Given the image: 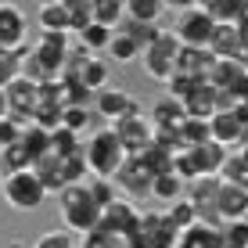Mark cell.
I'll use <instances>...</instances> for the list:
<instances>
[{
	"mask_svg": "<svg viewBox=\"0 0 248 248\" xmlns=\"http://www.w3.org/2000/svg\"><path fill=\"white\" fill-rule=\"evenodd\" d=\"M83 162H87V173L97 176V180H112L119 173V166L126 162V151L119 144V137L112 133V126L90 130L83 137Z\"/></svg>",
	"mask_w": 248,
	"mask_h": 248,
	"instance_id": "obj_1",
	"label": "cell"
},
{
	"mask_svg": "<svg viewBox=\"0 0 248 248\" xmlns=\"http://www.w3.org/2000/svg\"><path fill=\"white\" fill-rule=\"evenodd\" d=\"M58 216H62V223H65L68 234H79V237L101 223V209L93 205L87 184L65 187V191L58 194Z\"/></svg>",
	"mask_w": 248,
	"mask_h": 248,
	"instance_id": "obj_2",
	"label": "cell"
},
{
	"mask_svg": "<svg viewBox=\"0 0 248 248\" xmlns=\"http://www.w3.org/2000/svg\"><path fill=\"white\" fill-rule=\"evenodd\" d=\"M180 47H184V44L176 40V32L162 25V32L155 36V44L140 50V65H144V76L166 87V83L176 76V58H180Z\"/></svg>",
	"mask_w": 248,
	"mask_h": 248,
	"instance_id": "obj_3",
	"label": "cell"
},
{
	"mask_svg": "<svg viewBox=\"0 0 248 248\" xmlns=\"http://www.w3.org/2000/svg\"><path fill=\"white\" fill-rule=\"evenodd\" d=\"M0 198H4V205H11L15 212H36L40 205L47 202V191H44V184L32 176V169H25V173L4 176Z\"/></svg>",
	"mask_w": 248,
	"mask_h": 248,
	"instance_id": "obj_4",
	"label": "cell"
},
{
	"mask_svg": "<svg viewBox=\"0 0 248 248\" xmlns=\"http://www.w3.org/2000/svg\"><path fill=\"white\" fill-rule=\"evenodd\" d=\"M176 7H180V15H176V25H173L176 40H180L184 47H198V50H205V47H209L212 29H216V22H212L209 15L202 11V4L180 0Z\"/></svg>",
	"mask_w": 248,
	"mask_h": 248,
	"instance_id": "obj_5",
	"label": "cell"
},
{
	"mask_svg": "<svg viewBox=\"0 0 248 248\" xmlns=\"http://www.w3.org/2000/svg\"><path fill=\"white\" fill-rule=\"evenodd\" d=\"M130 241H133L137 248H176V230L169 227L166 212L148 209V212H140L137 230H133Z\"/></svg>",
	"mask_w": 248,
	"mask_h": 248,
	"instance_id": "obj_6",
	"label": "cell"
},
{
	"mask_svg": "<svg viewBox=\"0 0 248 248\" xmlns=\"http://www.w3.org/2000/svg\"><path fill=\"white\" fill-rule=\"evenodd\" d=\"M184 198L194 205V212H198V223L205 227H223L219 223V212H216V198H219V176H198V180H191L184 187Z\"/></svg>",
	"mask_w": 248,
	"mask_h": 248,
	"instance_id": "obj_7",
	"label": "cell"
},
{
	"mask_svg": "<svg viewBox=\"0 0 248 248\" xmlns=\"http://www.w3.org/2000/svg\"><path fill=\"white\" fill-rule=\"evenodd\" d=\"M93 112L115 126V123H123V119H130V115H140L144 105L133 97V93H126L119 87H105L101 93H93Z\"/></svg>",
	"mask_w": 248,
	"mask_h": 248,
	"instance_id": "obj_8",
	"label": "cell"
},
{
	"mask_svg": "<svg viewBox=\"0 0 248 248\" xmlns=\"http://www.w3.org/2000/svg\"><path fill=\"white\" fill-rule=\"evenodd\" d=\"M112 133L119 137V144H123L126 158H140L144 151H148V144L155 140V130H151V123H148V112L130 115V119H123V123H115Z\"/></svg>",
	"mask_w": 248,
	"mask_h": 248,
	"instance_id": "obj_9",
	"label": "cell"
},
{
	"mask_svg": "<svg viewBox=\"0 0 248 248\" xmlns=\"http://www.w3.org/2000/svg\"><path fill=\"white\" fill-rule=\"evenodd\" d=\"M245 130H248V108H234V112H216L209 119V137L219 144V148H234L237 151V144L245 140Z\"/></svg>",
	"mask_w": 248,
	"mask_h": 248,
	"instance_id": "obj_10",
	"label": "cell"
},
{
	"mask_svg": "<svg viewBox=\"0 0 248 248\" xmlns=\"http://www.w3.org/2000/svg\"><path fill=\"white\" fill-rule=\"evenodd\" d=\"M29 44V18L18 4H0V50L15 54Z\"/></svg>",
	"mask_w": 248,
	"mask_h": 248,
	"instance_id": "obj_11",
	"label": "cell"
},
{
	"mask_svg": "<svg viewBox=\"0 0 248 248\" xmlns=\"http://www.w3.org/2000/svg\"><path fill=\"white\" fill-rule=\"evenodd\" d=\"M112 184H115L119 198L133 202V198H144V194L151 191V173H148L137 158H126L123 166H119V173L112 176Z\"/></svg>",
	"mask_w": 248,
	"mask_h": 248,
	"instance_id": "obj_12",
	"label": "cell"
},
{
	"mask_svg": "<svg viewBox=\"0 0 248 248\" xmlns=\"http://www.w3.org/2000/svg\"><path fill=\"white\" fill-rule=\"evenodd\" d=\"M68 47H72L68 32H40L36 44H32V54L44 62L47 72L62 76V65H65V58H68Z\"/></svg>",
	"mask_w": 248,
	"mask_h": 248,
	"instance_id": "obj_13",
	"label": "cell"
},
{
	"mask_svg": "<svg viewBox=\"0 0 248 248\" xmlns=\"http://www.w3.org/2000/svg\"><path fill=\"white\" fill-rule=\"evenodd\" d=\"M137 219H140V209H137L133 202L119 198V202H112L105 212H101V223H97V227L112 230V234H123V237H133Z\"/></svg>",
	"mask_w": 248,
	"mask_h": 248,
	"instance_id": "obj_14",
	"label": "cell"
},
{
	"mask_svg": "<svg viewBox=\"0 0 248 248\" xmlns=\"http://www.w3.org/2000/svg\"><path fill=\"white\" fill-rule=\"evenodd\" d=\"M184 119H187L184 108L176 105L173 97H158V101H151V108H148V123H151L155 133H176Z\"/></svg>",
	"mask_w": 248,
	"mask_h": 248,
	"instance_id": "obj_15",
	"label": "cell"
},
{
	"mask_svg": "<svg viewBox=\"0 0 248 248\" xmlns=\"http://www.w3.org/2000/svg\"><path fill=\"white\" fill-rule=\"evenodd\" d=\"M205 50H209L216 62H245V54H241V40H237V29H234V25H216Z\"/></svg>",
	"mask_w": 248,
	"mask_h": 248,
	"instance_id": "obj_16",
	"label": "cell"
},
{
	"mask_svg": "<svg viewBox=\"0 0 248 248\" xmlns=\"http://www.w3.org/2000/svg\"><path fill=\"white\" fill-rule=\"evenodd\" d=\"M216 212L219 223H234V219H248V191L230 187L219 180V198H216Z\"/></svg>",
	"mask_w": 248,
	"mask_h": 248,
	"instance_id": "obj_17",
	"label": "cell"
},
{
	"mask_svg": "<svg viewBox=\"0 0 248 248\" xmlns=\"http://www.w3.org/2000/svg\"><path fill=\"white\" fill-rule=\"evenodd\" d=\"M184 151H191V162H194V169H198V176H219V169H223V162L230 155L216 140H205L198 148H184Z\"/></svg>",
	"mask_w": 248,
	"mask_h": 248,
	"instance_id": "obj_18",
	"label": "cell"
},
{
	"mask_svg": "<svg viewBox=\"0 0 248 248\" xmlns=\"http://www.w3.org/2000/svg\"><path fill=\"white\" fill-rule=\"evenodd\" d=\"M212 62L216 58L209 50H198V47H180V58H176V76H191V79H209L212 72Z\"/></svg>",
	"mask_w": 248,
	"mask_h": 248,
	"instance_id": "obj_19",
	"label": "cell"
},
{
	"mask_svg": "<svg viewBox=\"0 0 248 248\" xmlns=\"http://www.w3.org/2000/svg\"><path fill=\"white\" fill-rule=\"evenodd\" d=\"M216 97H219V93L212 90L209 83H202L187 101H180V108H184L187 119H202V123H209V119L216 115Z\"/></svg>",
	"mask_w": 248,
	"mask_h": 248,
	"instance_id": "obj_20",
	"label": "cell"
},
{
	"mask_svg": "<svg viewBox=\"0 0 248 248\" xmlns=\"http://www.w3.org/2000/svg\"><path fill=\"white\" fill-rule=\"evenodd\" d=\"M36 25L40 32H68V11L65 0H47L36 7Z\"/></svg>",
	"mask_w": 248,
	"mask_h": 248,
	"instance_id": "obj_21",
	"label": "cell"
},
{
	"mask_svg": "<svg viewBox=\"0 0 248 248\" xmlns=\"http://www.w3.org/2000/svg\"><path fill=\"white\" fill-rule=\"evenodd\" d=\"M176 248H223V237H219V230H216V227L194 223L191 230L176 234Z\"/></svg>",
	"mask_w": 248,
	"mask_h": 248,
	"instance_id": "obj_22",
	"label": "cell"
},
{
	"mask_svg": "<svg viewBox=\"0 0 248 248\" xmlns=\"http://www.w3.org/2000/svg\"><path fill=\"white\" fill-rule=\"evenodd\" d=\"M166 7L169 4H162V0H126V18L140 25H162Z\"/></svg>",
	"mask_w": 248,
	"mask_h": 248,
	"instance_id": "obj_23",
	"label": "cell"
},
{
	"mask_svg": "<svg viewBox=\"0 0 248 248\" xmlns=\"http://www.w3.org/2000/svg\"><path fill=\"white\" fill-rule=\"evenodd\" d=\"M184 180L169 169V173H158V176H151V198H158V202H166V205H173V202H180L184 198Z\"/></svg>",
	"mask_w": 248,
	"mask_h": 248,
	"instance_id": "obj_24",
	"label": "cell"
},
{
	"mask_svg": "<svg viewBox=\"0 0 248 248\" xmlns=\"http://www.w3.org/2000/svg\"><path fill=\"white\" fill-rule=\"evenodd\" d=\"M245 7H248V0H205L202 11L209 15L216 25H234L237 18H241Z\"/></svg>",
	"mask_w": 248,
	"mask_h": 248,
	"instance_id": "obj_25",
	"label": "cell"
},
{
	"mask_svg": "<svg viewBox=\"0 0 248 248\" xmlns=\"http://www.w3.org/2000/svg\"><path fill=\"white\" fill-rule=\"evenodd\" d=\"M112 32H115V29H105V25L90 22L87 29L76 32V44L87 50V54H101V50H108V44H112Z\"/></svg>",
	"mask_w": 248,
	"mask_h": 248,
	"instance_id": "obj_26",
	"label": "cell"
},
{
	"mask_svg": "<svg viewBox=\"0 0 248 248\" xmlns=\"http://www.w3.org/2000/svg\"><path fill=\"white\" fill-rule=\"evenodd\" d=\"M25 169H32V155L22 148V140L7 144V148L0 151V173H4V176H15V173H25Z\"/></svg>",
	"mask_w": 248,
	"mask_h": 248,
	"instance_id": "obj_27",
	"label": "cell"
},
{
	"mask_svg": "<svg viewBox=\"0 0 248 248\" xmlns=\"http://www.w3.org/2000/svg\"><path fill=\"white\" fill-rule=\"evenodd\" d=\"M83 151V137H76L72 130H65V126H58L54 133H50V155L54 158H72V155H79Z\"/></svg>",
	"mask_w": 248,
	"mask_h": 248,
	"instance_id": "obj_28",
	"label": "cell"
},
{
	"mask_svg": "<svg viewBox=\"0 0 248 248\" xmlns=\"http://www.w3.org/2000/svg\"><path fill=\"white\" fill-rule=\"evenodd\" d=\"M79 248H133V241L123 237V234H112L105 227H93L79 237Z\"/></svg>",
	"mask_w": 248,
	"mask_h": 248,
	"instance_id": "obj_29",
	"label": "cell"
},
{
	"mask_svg": "<svg viewBox=\"0 0 248 248\" xmlns=\"http://www.w3.org/2000/svg\"><path fill=\"white\" fill-rule=\"evenodd\" d=\"M123 18H126V0H93V22L97 25L115 29Z\"/></svg>",
	"mask_w": 248,
	"mask_h": 248,
	"instance_id": "obj_30",
	"label": "cell"
},
{
	"mask_svg": "<svg viewBox=\"0 0 248 248\" xmlns=\"http://www.w3.org/2000/svg\"><path fill=\"white\" fill-rule=\"evenodd\" d=\"M219 180L230 184V187H241V191H248V162L237 155V151H230L223 169H219Z\"/></svg>",
	"mask_w": 248,
	"mask_h": 248,
	"instance_id": "obj_31",
	"label": "cell"
},
{
	"mask_svg": "<svg viewBox=\"0 0 248 248\" xmlns=\"http://www.w3.org/2000/svg\"><path fill=\"white\" fill-rule=\"evenodd\" d=\"M166 219H169V227H173L176 234H184V230H191L194 223H198V212H194V205L187 198H180V202H173L166 209Z\"/></svg>",
	"mask_w": 248,
	"mask_h": 248,
	"instance_id": "obj_32",
	"label": "cell"
},
{
	"mask_svg": "<svg viewBox=\"0 0 248 248\" xmlns=\"http://www.w3.org/2000/svg\"><path fill=\"white\" fill-rule=\"evenodd\" d=\"M176 140H180V148H198V144L212 140L209 137V123H202V119H184L180 130H176Z\"/></svg>",
	"mask_w": 248,
	"mask_h": 248,
	"instance_id": "obj_33",
	"label": "cell"
},
{
	"mask_svg": "<svg viewBox=\"0 0 248 248\" xmlns=\"http://www.w3.org/2000/svg\"><path fill=\"white\" fill-rule=\"evenodd\" d=\"M108 58H112V62H119V65L140 62V47H137L130 36H123V32H112V44H108Z\"/></svg>",
	"mask_w": 248,
	"mask_h": 248,
	"instance_id": "obj_34",
	"label": "cell"
},
{
	"mask_svg": "<svg viewBox=\"0 0 248 248\" xmlns=\"http://www.w3.org/2000/svg\"><path fill=\"white\" fill-rule=\"evenodd\" d=\"M68 11V32H79L93 22V0H65Z\"/></svg>",
	"mask_w": 248,
	"mask_h": 248,
	"instance_id": "obj_35",
	"label": "cell"
},
{
	"mask_svg": "<svg viewBox=\"0 0 248 248\" xmlns=\"http://www.w3.org/2000/svg\"><path fill=\"white\" fill-rule=\"evenodd\" d=\"M87 191H90V198H93V205H97L101 212H105L112 202H119V191H115V184H112V180H97V176H90Z\"/></svg>",
	"mask_w": 248,
	"mask_h": 248,
	"instance_id": "obj_36",
	"label": "cell"
},
{
	"mask_svg": "<svg viewBox=\"0 0 248 248\" xmlns=\"http://www.w3.org/2000/svg\"><path fill=\"white\" fill-rule=\"evenodd\" d=\"M29 248H79V241H76V237L68 234V230L54 227V230H44V234H40Z\"/></svg>",
	"mask_w": 248,
	"mask_h": 248,
	"instance_id": "obj_37",
	"label": "cell"
},
{
	"mask_svg": "<svg viewBox=\"0 0 248 248\" xmlns=\"http://www.w3.org/2000/svg\"><path fill=\"white\" fill-rule=\"evenodd\" d=\"M90 112H93V108H65V112H62V126H65V130H72L76 137H87Z\"/></svg>",
	"mask_w": 248,
	"mask_h": 248,
	"instance_id": "obj_38",
	"label": "cell"
},
{
	"mask_svg": "<svg viewBox=\"0 0 248 248\" xmlns=\"http://www.w3.org/2000/svg\"><path fill=\"white\" fill-rule=\"evenodd\" d=\"M219 237H223L227 248H248V219L223 223V227H219Z\"/></svg>",
	"mask_w": 248,
	"mask_h": 248,
	"instance_id": "obj_39",
	"label": "cell"
},
{
	"mask_svg": "<svg viewBox=\"0 0 248 248\" xmlns=\"http://www.w3.org/2000/svg\"><path fill=\"white\" fill-rule=\"evenodd\" d=\"M18 79V54H7V50H0V90L7 87V83Z\"/></svg>",
	"mask_w": 248,
	"mask_h": 248,
	"instance_id": "obj_40",
	"label": "cell"
},
{
	"mask_svg": "<svg viewBox=\"0 0 248 248\" xmlns=\"http://www.w3.org/2000/svg\"><path fill=\"white\" fill-rule=\"evenodd\" d=\"M234 29H237V40H241V54L248 58V7L241 11V18L234 22Z\"/></svg>",
	"mask_w": 248,
	"mask_h": 248,
	"instance_id": "obj_41",
	"label": "cell"
},
{
	"mask_svg": "<svg viewBox=\"0 0 248 248\" xmlns=\"http://www.w3.org/2000/svg\"><path fill=\"white\" fill-rule=\"evenodd\" d=\"M0 119H7V97H4V90H0Z\"/></svg>",
	"mask_w": 248,
	"mask_h": 248,
	"instance_id": "obj_42",
	"label": "cell"
},
{
	"mask_svg": "<svg viewBox=\"0 0 248 248\" xmlns=\"http://www.w3.org/2000/svg\"><path fill=\"white\" fill-rule=\"evenodd\" d=\"M7 248H29L25 241H7Z\"/></svg>",
	"mask_w": 248,
	"mask_h": 248,
	"instance_id": "obj_43",
	"label": "cell"
},
{
	"mask_svg": "<svg viewBox=\"0 0 248 248\" xmlns=\"http://www.w3.org/2000/svg\"><path fill=\"white\" fill-rule=\"evenodd\" d=\"M245 72H248V58H245Z\"/></svg>",
	"mask_w": 248,
	"mask_h": 248,
	"instance_id": "obj_44",
	"label": "cell"
},
{
	"mask_svg": "<svg viewBox=\"0 0 248 248\" xmlns=\"http://www.w3.org/2000/svg\"><path fill=\"white\" fill-rule=\"evenodd\" d=\"M0 184H4V173H0Z\"/></svg>",
	"mask_w": 248,
	"mask_h": 248,
	"instance_id": "obj_45",
	"label": "cell"
},
{
	"mask_svg": "<svg viewBox=\"0 0 248 248\" xmlns=\"http://www.w3.org/2000/svg\"><path fill=\"white\" fill-rule=\"evenodd\" d=\"M245 140H248V130H245Z\"/></svg>",
	"mask_w": 248,
	"mask_h": 248,
	"instance_id": "obj_46",
	"label": "cell"
},
{
	"mask_svg": "<svg viewBox=\"0 0 248 248\" xmlns=\"http://www.w3.org/2000/svg\"><path fill=\"white\" fill-rule=\"evenodd\" d=\"M133 248H137V245H133Z\"/></svg>",
	"mask_w": 248,
	"mask_h": 248,
	"instance_id": "obj_47",
	"label": "cell"
},
{
	"mask_svg": "<svg viewBox=\"0 0 248 248\" xmlns=\"http://www.w3.org/2000/svg\"><path fill=\"white\" fill-rule=\"evenodd\" d=\"M223 248H227V245H223Z\"/></svg>",
	"mask_w": 248,
	"mask_h": 248,
	"instance_id": "obj_48",
	"label": "cell"
}]
</instances>
